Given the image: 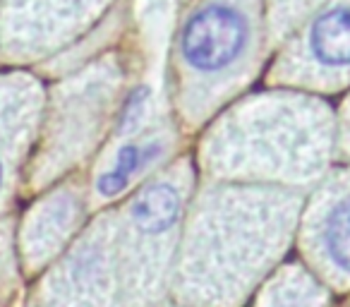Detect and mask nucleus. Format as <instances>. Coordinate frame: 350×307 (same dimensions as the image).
Returning <instances> with one entry per match:
<instances>
[{"mask_svg": "<svg viewBox=\"0 0 350 307\" xmlns=\"http://www.w3.org/2000/svg\"><path fill=\"white\" fill-rule=\"evenodd\" d=\"M250 46V20L228 0H209L183 27L180 53L192 72L219 75L230 70Z\"/></svg>", "mask_w": 350, "mask_h": 307, "instance_id": "1", "label": "nucleus"}, {"mask_svg": "<svg viewBox=\"0 0 350 307\" xmlns=\"http://www.w3.org/2000/svg\"><path fill=\"white\" fill-rule=\"evenodd\" d=\"M307 55L324 70L350 68V3H336L312 22Z\"/></svg>", "mask_w": 350, "mask_h": 307, "instance_id": "2", "label": "nucleus"}, {"mask_svg": "<svg viewBox=\"0 0 350 307\" xmlns=\"http://www.w3.org/2000/svg\"><path fill=\"white\" fill-rule=\"evenodd\" d=\"M183 192L168 181L146 187L132 204V226L139 235H163L175 226L180 216Z\"/></svg>", "mask_w": 350, "mask_h": 307, "instance_id": "3", "label": "nucleus"}, {"mask_svg": "<svg viewBox=\"0 0 350 307\" xmlns=\"http://www.w3.org/2000/svg\"><path fill=\"white\" fill-rule=\"evenodd\" d=\"M163 142H146V144H125L118 149L116 161L106 173L96 178V192L101 197H116L130 185V181L161 157Z\"/></svg>", "mask_w": 350, "mask_h": 307, "instance_id": "4", "label": "nucleus"}, {"mask_svg": "<svg viewBox=\"0 0 350 307\" xmlns=\"http://www.w3.org/2000/svg\"><path fill=\"white\" fill-rule=\"evenodd\" d=\"M319 245L326 262L343 273H350V192L334 202L319 230Z\"/></svg>", "mask_w": 350, "mask_h": 307, "instance_id": "5", "label": "nucleus"}, {"mask_svg": "<svg viewBox=\"0 0 350 307\" xmlns=\"http://www.w3.org/2000/svg\"><path fill=\"white\" fill-rule=\"evenodd\" d=\"M146 106H149V87H137L135 92L127 96V101L122 103L120 125H118V130H120L122 135L135 132L137 127L142 125V120H144Z\"/></svg>", "mask_w": 350, "mask_h": 307, "instance_id": "6", "label": "nucleus"}, {"mask_svg": "<svg viewBox=\"0 0 350 307\" xmlns=\"http://www.w3.org/2000/svg\"><path fill=\"white\" fill-rule=\"evenodd\" d=\"M271 307H317V293L314 288L300 291V288H286L273 295Z\"/></svg>", "mask_w": 350, "mask_h": 307, "instance_id": "7", "label": "nucleus"}, {"mask_svg": "<svg viewBox=\"0 0 350 307\" xmlns=\"http://www.w3.org/2000/svg\"><path fill=\"white\" fill-rule=\"evenodd\" d=\"M3 176H5V166H3V159H0V187H3Z\"/></svg>", "mask_w": 350, "mask_h": 307, "instance_id": "8", "label": "nucleus"}]
</instances>
